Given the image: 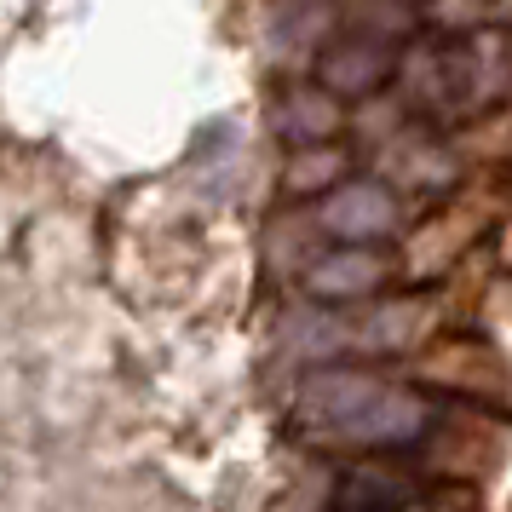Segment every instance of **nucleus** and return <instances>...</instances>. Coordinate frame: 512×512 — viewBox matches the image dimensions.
Listing matches in <instances>:
<instances>
[{"label":"nucleus","mask_w":512,"mask_h":512,"mask_svg":"<svg viewBox=\"0 0 512 512\" xmlns=\"http://www.w3.org/2000/svg\"><path fill=\"white\" fill-rule=\"evenodd\" d=\"M432 403L409 386H392L369 369H317L294 392L300 438L323 449H409L432 432Z\"/></svg>","instance_id":"f257e3e1"},{"label":"nucleus","mask_w":512,"mask_h":512,"mask_svg":"<svg viewBox=\"0 0 512 512\" xmlns=\"http://www.w3.org/2000/svg\"><path fill=\"white\" fill-rule=\"evenodd\" d=\"M403 98L426 104V110H472L484 87V52L466 41H415L397 64Z\"/></svg>","instance_id":"f03ea898"},{"label":"nucleus","mask_w":512,"mask_h":512,"mask_svg":"<svg viewBox=\"0 0 512 512\" xmlns=\"http://www.w3.org/2000/svg\"><path fill=\"white\" fill-rule=\"evenodd\" d=\"M403 225L397 196L380 179H346V185L317 202V231L334 236V248H380Z\"/></svg>","instance_id":"7ed1b4c3"},{"label":"nucleus","mask_w":512,"mask_h":512,"mask_svg":"<svg viewBox=\"0 0 512 512\" xmlns=\"http://www.w3.org/2000/svg\"><path fill=\"white\" fill-rule=\"evenodd\" d=\"M397 64H403V52H397L386 35H369V29H363V35L328 41V47L317 52V87L334 93V98H369L397 75Z\"/></svg>","instance_id":"20e7f679"},{"label":"nucleus","mask_w":512,"mask_h":512,"mask_svg":"<svg viewBox=\"0 0 512 512\" xmlns=\"http://www.w3.org/2000/svg\"><path fill=\"white\" fill-rule=\"evenodd\" d=\"M392 277V259L380 248H328L305 259V294L311 300H369Z\"/></svg>","instance_id":"39448f33"},{"label":"nucleus","mask_w":512,"mask_h":512,"mask_svg":"<svg viewBox=\"0 0 512 512\" xmlns=\"http://www.w3.org/2000/svg\"><path fill=\"white\" fill-rule=\"evenodd\" d=\"M271 127L294 150H311V144H334V133L346 127V110H340L334 93H323L317 81H305V87H282V98L271 104Z\"/></svg>","instance_id":"423d86ee"},{"label":"nucleus","mask_w":512,"mask_h":512,"mask_svg":"<svg viewBox=\"0 0 512 512\" xmlns=\"http://www.w3.org/2000/svg\"><path fill=\"white\" fill-rule=\"evenodd\" d=\"M420 380L449 386L455 397H507L501 363H495L484 346H449V351H438L432 363H420Z\"/></svg>","instance_id":"0eeeda50"},{"label":"nucleus","mask_w":512,"mask_h":512,"mask_svg":"<svg viewBox=\"0 0 512 512\" xmlns=\"http://www.w3.org/2000/svg\"><path fill=\"white\" fill-rule=\"evenodd\" d=\"M386 173H397L403 185H420V190H438V185H455V150L432 144L426 133H397L392 150H386Z\"/></svg>","instance_id":"6e6552de"},{"label":"nucleus","mask_w":512,"mask_h":512,"mask_svg":"<svg viewBox=\"0 0 512 512\" xmlns=\"http://www.w3.org/2000/svg\"><path fill=\"white\" fill-rule=\"evenodd\" d=\"M420 484L403 478L392 466H357L340 478V507L346 512H397V507H415Z\"/></svg>","instance_id":"1a4fd4ad"},{"label":"nucleus","mask_w":512,"mask_h":512,"mask_svg":"<svg viewBox=\"0 0 512 512\" xmlns=\"http://www.w3.org/2000/svg\"><path fill=\"white\" fill-rule=\"evenodd\" d=\"M328 29H334V0H282L271 18V52L294 58V52H317Z\"/></svg>","instance_id":"9d476101"},{"label":"nucleus","mask_w":512,"mask_h":512,"mask_svg":"<svg viewBox=\"0 0 512 512\" xmlns=\"http://www.w3.org/2000/svg\"><path fill=\"white\" fill-rule=\"evenodd\" d=\"M420 328H426V305L392 300V305H374L363 323H351V346L357 351H397V346H409Z\"/></svg>","instance_id":"9b49d317"},{"label":"nucleus","mask_w":512,"mask_h":512,"mask_svg":"<svg viewBox=\"0 0 512 512\" xmlns=\"http://www.w3.org/2000/svg\"><path fill=\"white\" fill-rule=\"evenodd\" d=\"M351 156L340 150V144H311V150H294L288 156V190L294 196H334L340 190V179H346Z\"/></svg>","instance_id":"f8f14e48"},{"label":"nucleus","mask_w":512,"mask_h":512,"mask_svg":"<svg viewBox=\"0 0 512 512\" xmlns=\"http://www.w3.org/2000/svg\"><path fill=\"white\" fill-rule=\"evenodd\" d=\"M495 12V0H426V18L443 29H478Z\"/></svg>","instance_id":"ddd939ff"},{"label":"nucleus","mask_w":512,"mask_h":512,"mask_svg":"<svg viewBox=\"0 0 512 512\" xmlns=\"http://www.w3.org/2000/svg\"><path fill=\"white\" fill-rule=\"evenodd\" d=\"M501 254H507V265H512V225H507V236H501Z\"/></svg>","instance_id":"4468645a"}]
</instances>
